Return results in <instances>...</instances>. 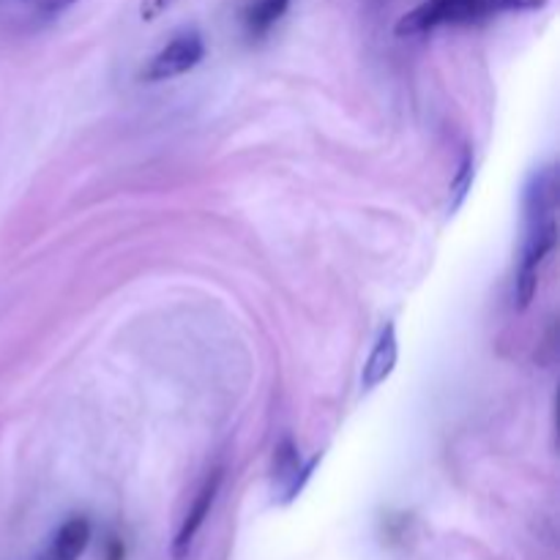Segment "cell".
I'll return each instance as SVG.
<instances>
[{"label": "cell", "mask_w": 560, "mask_h": 560, "mask_svg": "<svg viewBox=\"0 0 560 560\" xmlns=\"http://www.w3.org/2000/svg\"><path fill=\"white\" fill-rule=\"evenodd\" d=\"M547 0H427L397 22V36H421L446 25H479L503 14L541 11Z\"/></svg>", "instance_id": "6da1fadb"}, {"label": "cell", "mask_w": 560, "mask_h": 560, "mask_svg": "<svg viewBox=\"0 0 560 560\" xmlns=\"http://www.w3.org/2000/svg\"><path fill=\"white\" fill-rule=\"evenodd\" d=\"M206 55V44L197 31H184L173 38L164 49H159L151 58L148 69L142 71V80L145 82H164L173 80V77L186 74V71L195 69L197 63Z\"/></svg>", "instance_id": "7a4b0ae2"}, {"label": "cell", "mask_w": 560, "mask_h": 560, "mask_svg": "<svg viewBox=\"0 0 560 560\" xmlns=\"http://www.w3.org/2000/svg\"><path fill=\"white\" fill-rule=\"evenodd\" d=\"M219 487H222V470H213V474L206 479V485H202V490L197 492L195 503H191V509H189V514H186V520L180 523V530L175 534L173 556L178 560L186 558L191 541H195V536L200 534L202 523H206V517L211 514L213 501H217V495H219Z\"/></svg>", "instance_id": "3957f363"}, {"label": "cell", "mask_w": 560, "mask_h": 560, "mask_svg": "<svg viewBox=\"0 0 560 560\" xmlns=\"http://www.w3.org/2000/svg\"><path fill=\"white\" fill-rule=\"evenodd\" d=\"M397 359H399L397 328L386 326V328H383L381 339H377L375 350H372V355L366 359L364 372H361V386H364L366 392H372V388L381 386V383L386 381V377L394 372V366H397Z\"/></svg>", "instance_id": "277c9868"}, {"label": "cell", "mask_w": 560, "mask_h": 560, "mask_svg": "<svg viewBox=\"0 0 560 560\" xmlns=\"http://www.w3.org/2000/svg\"><path fill=\"white\" fill-rule=\"evenodd\" d=\"M88 541H91V525L85 517H71L63 528L58 530L52 541L55 560H77L85 552Z\"/></svg>", "instance_id": "5b68a950"}, {"label": "cell", "mask_w": 560, "mask_h": 560, "mask_svg": "<svg viewBox=\"0 0 560 560\" xmlns=\"http://www.w3.org/2000/svg\"><path fill=\"white\" fill-rule=\"evenodd\" d=\"M288 5L290 0H255L249 5V11H246V27H249V33L260 36L268 27L277 25L284 11H288Z\"/></svg>", "instance_id": "8992f818"}, {"label": "cell", "mask_w": 560, "mask_h": 560, "mask_svg": "<svg viewBox=\"0 0 560 560\" xmlns=\"http://www.w3.org/2000/svg\"><path fill=\"white\" fill-rule=\"evenodd\" d=\"M470 186H474V153L465 151L457 178L452 180V206H448L452 211H457V208L463 206V200L468 197Z\"/></svg>", "instance_id": "52a82bcc"}, {"label": "cell", "mask_w": 560, "mask_h": 560, "mask_svg": "<svg viewBox=\"0 0 560 560\" xmlns=\"http://www.w3.org/2000/svg\"><path fill=\"white\" fill-rule=\"evenodd\" d=\"M173 3H175V0H142V3H140L142 22L159 20V16H162L164 11H167Z\"/></svg>", "instance_id": "ba28073f"}, {"label": "cell", "mask_w": 560, "mask_h": 560, "mask_svg": "<svg viewBox=\"0 0 560 560\" xmlns=\"http://www.w3.org/2000/svg\"><path fill=\"white\" fill-rule=\"evenodd\" d=\"M71 3H77V0H42V9L49 11V14H55V11L69 9Z\"/></svg>", "instance_id": "9c48e42d"}]
</instances>
